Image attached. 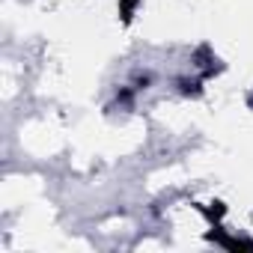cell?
I'll return each mask as SVG.
<instances>
[{
  "label": "cell",
  "instance_id": "1",
  "mask_svg": "<svg viewBox=\"0 0 253 253\" xmlns=\"http://www.w3.org/2000/svg\"><path fill=\"white\" fill-rule=\"evenodd\" d=\"M140 3H143V0H119V6H116V12H119L122 24H131V21H134V15H137Z\"/></svg>",
  "mask_w": 253,
  "mask_h": 253
},
{
  "label": "cell",
  "instance_id": "3",
  "mask_svg": "<svg viewBox=\"0 0 253 253\" xmlns=\"http://www.w3.org/2000/svg\"><path fill=\"white\" fill-rule=\"evenodd\" d=\"M116 104H119V107H131V104H134V89H131V86H122V89L116 92Z\"/></svg>",
  "mask_w": 253,
  "mask_h": 253
},
{
  "label": "cell",
  "instance_id": "2",
  "mask_svg": "<svg viewBox=\"0 0 253 253\" xmlns=\"http://www.w3.org/2000/svg\"><path fill=\"white\" fill-rule=\"evenodd\" d=\"M179 92H182V95H194V98H197V95L203 92V81H188V78H182V81H179Z\"/></svg>",
  "mask_w": 253,
  "mask_h": 253
}]
</instances>
